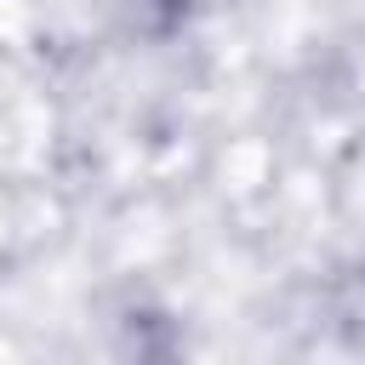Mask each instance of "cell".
<instances>
[{"label":"cell","mask_w":365,"mask_h":365,"mask_svg":"<svg viewBox=\"0 0 365 365\" xmlns=\"http://www.w3.org/2000/svg\"><path fill=\"white\" fill-rule=\"evenodd\" d=\"M154 6H194V0H154Z\"/></svg>","instance_id":"obj_1"}]
</instances>
